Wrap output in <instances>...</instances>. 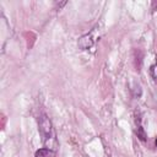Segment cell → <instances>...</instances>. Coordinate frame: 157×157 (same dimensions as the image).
Masks as SVG:
<instances>
[{"label": "cell", "mask_w": 157, "mask_h": 157, "mask_svg": "<svg viewBox=\"0 0 157 157\" xmlns=\"http://www.w3.org/2000/svg\"><path fill=\"white\" fill-rule=\"evenodd\" d=\"M38 125H39V131L43 136V141L47 146V148H54L55 146V134L53 129V124L48 115L45 113H42L38 118Z\"/></svg>", "instance_id": "6da1fadb"}, {"label": "cell", "mask_w": 157, "mask_h": 157, "mask_svg": "<svg viewBox=\"0 0 157 157\" xmlns=\"http://www.w3.org/2000/svg\"><path fill=\"white\" fill-rule=\"evenodd\" d=\"M77 44H78V47H80L82 50L90 49V48L94 44V39H93L92 33H87V34H83L82 37H80Z\"/></svg>", "instance_id": "7a4b0ae2"}, {"label": "cell", "mask_w": 157, "mask_h": 157, "mask_svg": "<svg viewBox=\"0 0 157 157\" xmlns=\"http://www.w3.org/2000/svg\"><path fill=\"white\" fill-rule=\"evenodd\" d=\"M136 126H137V129H136L137 137L141 141H146L147 140V135H146V132H145V130H144V128H142V125L140 123V119H136Z\"/></svg>", "instance_id": "3957f363"}, {"label": "cell", "mask_w": 157, "mask_h": 157, "mask_svg": "<svg viewBox=\"0 0 157 157\" xmlns=\"http://www.w3.org/2000/svg\"><path fill=\"white\" fill-rule=\"evenodd\" d=\"M130 91H131V93H132V96H134L135 98H140L141 94H142V88H141V86H140L137 82H132Z\"/></svg>", "instance_id": "277c9868"}, {"label": "cell", "mask_w": 157, "mask_h": 157, "mask_svg": "<svg viewBox=\"0 0 157 157\" xmlns=\"http://www.w3.org/2000/svg\"><path fill=\"white\" fill-rule=\"evenodd\" d=\"M48 155H49V150L48 148H39L36 152L34 157H48Z\"/></svg>", "instance_id": "5b68a950"}, {"label": "cell", "mask_w": 157, "mask_h": 157, "mask_svg": "<svg viewBox=\"0 0 157 157\" xmlns=\"http://www.w3.org/2000/svg\"><path fill=\"white\" fill-rule=\"evenodd\" d=\"M150 74H151L152 78L157 81V63H156V64H153V65L150 67Z\"/></svg>", "instance_id": "8992f818"}, {"label": "cell", "mask_w": 157, "mask_h": 157, "mask_svg": "<svg viewBox=\"0 0 157 157\" xmlns=\"http://www.w3.org/2000/svg\"><path fill=\"white\" fill-rule=\"evenodd\" d=\"M155 142H156V147H157V139H156V141H155Z\"/></svg>", "instance_id": "52a82bcc"}]
</instances>
